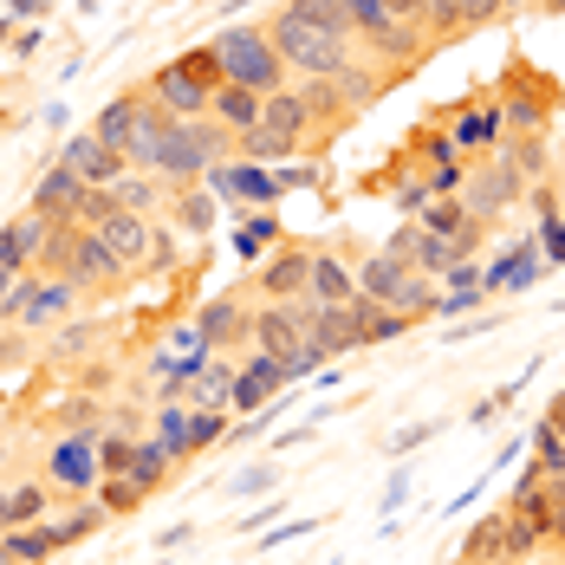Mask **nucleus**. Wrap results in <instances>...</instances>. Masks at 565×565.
<instances>
[{
  "label": "nucleus",
  "mask_w": 565,
  "mask_h": 565,
  "mask_svg": "<svg viewBox=\"0 0 565 565\" xmlns=\"http://www.w3.org/2000/svg\"><path fill=\"white\" fill-rule=\"evenodd\" d=\"M260 33H267V46L280 53V65H286V78H292V85H299V78H339L344 65L358 58V46H339V40L312 33V26H306L292 7H280V13H274Z\"/></svg>",
  "instance_id": "nucleus-1"
},
{
  "label": "nucleus",
  "mask_w": 565,
  "mask_h": 565,
  "mask_svg": "<svg viewBox=\"0 0 565 565\" xmlns=\"http://www.w3.org/2000/svg\"><path fill=\"white\" fill-rule=\"evenodd\" d=\"M215 46V65H222V85H241V92H280V85H292L286 78L280 53L267 46V33L260 26H227V33H215L209 40Z\"/></svg>",
  "instance_id": "nucleus-2"
},
{
  "label": "nucleus",
  "mask_w": 565,
  "mask_h": 565,
  "mask_svg": "<svg viewBox=\"0 0 565 565\" xmlns=\"http://www.w3.org/2000/svg\"><path fill=\"white\" fill-rule=\"evenodd\" d=\"M78 299H85V292H78L72 280H53V274H20V286H13V299H7V312H0V319H7L13 332H26V339H33V332L65 326Z\"/></svg>",
  "instance_id": "nucleus-3"
},
{
  "label": "nucleus",
  "mask_w": 565,
  "mask_h": 565,
  "mask_svg": "<svg viewBox=\"0 0 565 565\" xmlns=\"http://www.w3.org/2000/svg\"><path fill=\"white\" fill-rule=\"evenodd\" d=\"M143 98L163 117H175V124H195V117H209V98H215V92H209L202 78H189L182 58H170V65H157V78L143 85Z\"/></svg>",
  "instance_id": "nucleus-4"
},
{
  "label": "nucleus",
  "mask_w": 565,
  "mask_h": 565,
  "mask_svg": "<svg viewBox=\"0 0 565 565\" xmlns=\"http://www.w3.org/2000/svg\"><path fill=\"white\" fill-rule=\"evenodd\" d=\"M202 182L215 189V202H247V209H274V202H280V175L267 170V163H247V157L215 163Z\"/></svg>",
  "instance_id": "nucleus-5"
},
{
  "label": "nucleus",
  "mask_w": 565,
  "mask_h": 565,
  "mask_svg": "<svg viewBox=\"0 0 565 565\" xmlns=\"http://www.w3.org/2000/svg\"><path fill=\"white\" fill-rule=\"evenodd\" d=\"M46 488L53 494H92L98 488V436H53V449H46Z\"/></svg>",
  "instance_id": "nucleus-6"
},
{
  "label": "nucleus",
  "mask_w": 565,
  "mask_h": 565,
  "mask_svg": "<svg viewBox=\"0 0 565 565\" xmlns=\"http://www.w3.org/2000/svg\"><path fill=\"white\" fill-rule=\"evenodd\" d=\"M306 319H312V299H286V306H254V351H267V358H292L299 344H306Z\"/></svg>",
  "instance_id": "nucleus-7"
},
{
  "label": "nucleus",
  "mask_w": 565,
  "mask_h": 565,
  "mask_svg": "<svg viewBox=\"0 0 565 565\" xmlns=\"http://www.w3.org/2000/svg\"><path fill=\"white\" fill-rule=\"evenodd\" d=\"M65 280L78 286V292H117L130 274L117 267V254L105 247V234H92V227H72V267H65Z\"/></svg>",
  "instance_id": "nucleus-8"
},
{
  "label": "nucleus",
  "mask_w": 565,
  "mask_h": 565,
  "mask_svg": "<svg viewBox=\"0 0 565 565\" xmlns=\"http://www.w3.org/2000/svg\"><path fill=\"white\" fill-rule=\"evenodd\" d=\"M443 130H449V143L468 157H494L501 150V98H468V105H455L443 117Z\"/></svg>",
  "instance_id": "nucleus-9"
},
{
  "label": "nucleus",
  "mask_w": 565,
  "mask_h": 565,
  "mask_svg": "<svg viewBox=\"0 0 565 565\" xmlns=\"http://www.w3.org/2000/svg\"><path fill=\"white\" fill-rule=\"evenodd\" d=\"M58 163H65V170L78 175L85 189H117V182L130 175V163H124V150H105V143H98L92 130L65 137V143H58Z\"/></svg>",
  "instance_id": "nucleus-10"
},
{
  "label": "nucleus",
  "mask_w": 565,
  "mask_h": 565,
  "mask_svg": "<svg viewBox=\"0 0 565 565\" xmlns=\"http://www.w3.org/2000/svg\"><path fill=\"white\" fill-rule=\"evenodd\" d=\"M189 326H195V339L209 351H241V344L254 351V306L247 299H209Z\"/></svg>",
  "instance_id": "nucleus-11"
},
{
  "label": "nucleus",
  "mask_w": 565,
  "mask_h": 565,
  "mask_svg": "<svg viewBox=\"0 0 565 565\" xmlns=\"http://www.w3.org/2000/svg\"><path fill=\"white\" fill-rule=\"evenodd\" d=\"M520 195H526V182H520L501 157H494V163H481V170H468V182H461V202H468V215H475V222H494V215L513 209Z\"/></svg>",
  "instance_id": "nucleus-12"
},
{
  "label": "nucleus",
  "mask_w": 565,
  "mask_h": 565,
  "mask_svg": "<svg viewBox=\"0 0 565 565\" xmlns=\"http://www.w3.org/2000/svg\"><path fill=\"white\" fill-rule=\"evenodd\" d=\"M280 391H286V364L280 358H267V351H254V358L234 364V396H227V409L267 416V403H274Z\"/></svg>",
  "instance_id": "nucleus-13"
},
{
  "label": "nucleus",
  "mask_w": 565,
  "mask_h": 565,
  "mask_svg": "<svg viewBox=\"0 0 565 565\" xmlns=\"http://www.w3.org/2000/svg\"><path fill=\"white\" fill-rule=\"evenodd\" d=\"M46 234H53V222L46 215H33V209H20L13 222L0 227V274H40V254H46Z\"/></svg>",
  "instance_id": "nucleus-14"
},
{
  "label": "nucleus",
  "mask_w": 565,
  "mask_h": 565,
  "mask_svg": "<svg viewBox=\"0 0 565 565\" xmlns=\"http://www.w3.org/2000/svg\"><path fill=\"white\" fill-rule=\"evenodd\" d=\"M306 280H312V247H274V260L254 274V286H260V299H274V306H286V299H306Z\"/></svg>",
  "instance_id": "nucleus-15"
},
{
  "label": "nucleus",
  "mask_w": 565,
  "mask_h": 565,
  "mask_svg": "<svg viewBox=\"0 0 565 565\" xmlns=\"http://www.w3.org/2000/svg\"><path fill=\"white\" fill-rule=\"evenodd\" d=\"M391 254L403 260V267H409V274H423V280H436V286H443V274L455 267V247L443 241V234H429L423 222L403 227V234L391 241Z\"/></svg>",
  "instance_id": "nucleus-16"
},
{
  "label": "nucleus",
  "mask_w": 565,
  "mask_h": 565,
  "mask_svg": "<svg viewBox=\"0 0 565 565\" xmlns=\"http://www.w3.org/2000/svg\"><path fill=\"white\" fill-rule=\"evenodd\" d=\"M306 299H312V306H351V299H358V267H351L344 254H332V247H312Z\"/></svg>",
  "instance_id": "nucleus-17"
},
{
  "label": "nucleus",
  "mask_w": 565,
  "mask_h": 565,
  "mask_svg": "<svg viewBox=\"0 0 565 565\" xmlns=\"http://www.w3.org/2000/svg\"><path fill=\"white\" fill-rule=\"evenodd\" d=\"M540 267H546L540 247H533V241H513L508 254H494V260L481 267V286H488V292H526V286L540 280Z\"/></svg>",
  "instance_id": "nucleus-18"
},
{
  "label": "nucleus",
  "mask_w": 565,
  "mask_h": 565,
  "mask_svg": "<svg viewBox=\"0 0 565 565\" xmlns=\"http://www.w3.org/2000/svg\"><path fill=\"white\" fill-rule=\"evenodd\" d=\"M78 195H85V182H78V175H72V170L53 157V170L33 182V202H26V209H33V215H46V222H72Z\"/></svg>",
  "instance_id": "nucleus-19"
},
{
  "label": "nucleus",
  "mask_w": 565,
  "mask_h": 565,
  "mask_svg": "<svg viewBox=\"0 0 565 565\" xmlns=\"http://www.w3.org/2000/svg\"><path fill=\"white\" fill-rule=\"evenodd\" d=\"M209 124H215V130H227V137L241 143V137H247V130L260 124V92H241V85H222V92L209 98Z\"/></svg>",
  "instance_id": "nucleus-20"
},
{
  "label": "nucleus",
  "mask_w": 565,
  "mask_h": 565,
  "mask_svg": "<svg viewBox=\"0 0 565 565\" xmlns=\"http://www.w3.org/2000/svg\"><path fill=\"white\" fill-rule=\"evenodd\" d=\"M306 344L319 351V358H339L358 344V326H351V306H312V319H306Z\"/></svg>",
  "instance_id": "nucleus-21"
},
{
  "label": "nucleus",
  "mask_w": 565,
  "mask_h": 565,
  "mask_svg": "<svg viewBox=\"0 0 565 565\" xmlns=\"http://www.w3.org/2000/svg\"><path fill=\"white\" fill-rule=\"evenodd\" d=\"M332 85H339L344 111H364V105H377V98H384V92L396 85V72H384V65H364V58H351V65H344Z\"/></svg>",
  "instance_id": "nucleus-22"
},
{
  "label": "nucleus",
  "mask_w": 565,
  "mask_h": 565,
  "mask_svg": "<svg viewBox=\"0 0 565 565\" xmlns=\"http://www.w3.org/2000/svg\"><path fill=\"white\" fill-rule=\"evenodd\" d=\"M260 124H267V130H286V137H299V143L319 130V124H312V111H306V98H299V85L267 92V98H260Z\"/></svg>",
  "instance_id": "nucleus-23"
},
{
  "label": "nucleus",
  "mask_w": 565,
  "mask_h": 565,
  "mask_svg": "<svg viewBox=\"0 0 565 565\" xmlns=\"http://www.w3.org/2000/svg\"><path fill=\"white\" fill-rule=\"evenodd\" d=\"M170 222L182 227V234H209V227L222 222V209H215V189H209V182L170 189Z\"/></svg>",
  "instance_id": "nucleus-24"
},
{
  "label": "nucleus",
  "mask_w": 565,
  "mask_h": 565,
  "mask_svg": "<svg viewBox=\"0 0 565 565\" xmlns=\"http://www.w3.org/2000/svg\"><path fill=\"white\" fill-rule=\"evenodd\" d=\"M546 137V98L533 92V85H513L508 98H501V137Z\"/></svg>",
  "instance_id": "nucleus-25"
},
{
  "label": "nucleus",
  "mask_w": 565,
  "mask_h": 565,
  "mask_svg": "<svg viewBox=\"0 0 565 565\" xmlns=\"http://www.w3.org/2000/svg\"><path fill=\"white\" fill-rule=\"evenodd\" d=\"M461 559H475V565H513L508 513H488L481 526H468V546H461Z\"/></svg>",
  "instance_id": "nucleus-26"
},
{
  "label": "nucleus",
  "mask_w": 565,
  "mask_h": 565,
  "mask_svg": "<svg viewBox=\"0 0 565 565\" xmlns=\"http://www.w3.org/2000/svg\"><path fill=\"white\" fill-rule=\"evenodd\" d=\"M494 157H501L526 189H533V182H546V170H553V143H546V137H508Z\"/></svg>",
  "instance_id": "nucleus-27"
},
{
  "label": "nucleus",
  "mask_w": 565,
  "mask_h": 565,
  "mask_svg": "<svg viewBox=\"0 0 565 565\" xmlns=\"http://www.w3.org/2000/svg\"><path fill=\"white\" fill-rule=\"evenodd\" d=\"M299 150H306L299 137H286V130H267V124H254V130L234 143V157H247V163H267V170H274V163H292Z\"/></svg>",
  "instance_id": "nucleus-28"
},
{
  "label": "nucleus",
  "mask_w": 565,
  "mask_h": 565,
  "mask_svg": "<svg viewBox=\"0 0 565 565\" xmlns=\"http://www.w3.org/2000/svg\"><path fill=\"white\" fill-rule=\"evenodd\" d=\"M111 195H117V209H124V215H150V222H157V215L170 209V189H163L157 175H137V170L124 175Z\"/></svg>",
  "instance_id": "nucleus-29"
},
{
  "label": "nucleus",
  "mask_w": 565,
  "mask_h": 565,
  "mask_svg": "<svg viewBox=\"0 0 565 565\" xmlns=\"http://www.w3.org/2000/svg\"><path fill=\"white\" fill-rule=\"evenodd\" d=\"M0 546H7V559L13 565H46L58 553L53 520H40V526H13V533H0Z\"/></svg>",
  "instance_id": "nucleus-30"
},
{
  "label": "nucleus",
  "mask_w": 565,
  "mask_h": 565,
  "mask_svg": "<svg viewBox=\"0 0 565 565\" xmlns=\"http://www.w3.org/2000/svg\"><path fill=\"white\" fill-rule=\"evenodd\" d=\"M170 468H175V455L157 443V436H137V449H130V481L143 488V494H157L163 481H170Z\"/></svg>",
  "instance_id": "nucleus-31"
},
{
  "label": "nucleus",
  "mask_w": 565,
  "mask_h": 565,
  "mask_svg": "<svg viewBox=\"0 0 565 565\" xmlns=\"http://www.w3.org/2000/svg\"><path fill=\"white\" fill-rule=\"evenodd\" d=\"M416 222L429 227V234H443L449 247L461 241V234H468V227H488V222H475V215H468V202H461V195H436V202H429Z\"/></svg>",
  "instance_id": "nucleus-32"
},
{
  "label": "nucleus",
  "mask_w": 565,
  "mask_h": 565,
  "mask_svg": "<svg viewBox=\"0 0 565 565\" xmlns=\"http://www.w3.org/2000/svg\"><path fill=\"white\" fill-rule=\"evenodd\" d=\"M312 33H326V40H339V46H358V33H351V20H344L339 0H286Z\"/></svg>",
  "instance_id": "nucleus-33"
},
{
  "label": "nucleus",
  "mask_w": 565,
  "mask_h": 565,
  "mask_svg": "<svg viewBox=\"0 0 565 565\" xmlns=\"http://www.w3.org/2000/svg\"><path fill=\"white\" fill-rule=\"evenodd\" d=\"M130 130H137V92H124V98H111L105 111L92 117V137H98L105 150H124V143H130Z\"/></svg>",
  "instance_id": "nucleus-34"
},
{
  "label": "nucleus",
  "mask_w": 565,
  "mask_h": 565,
  "mask_svg": "<svg viewBox=\"0 0 565 565\" xmlns=\"http://www.w3.org/2000/svg\"><path fill=\"white\" fill-rule=\"evenodd\" d=\"M403 163H423V170L436 175V170H455V163H461V150L449 143V130H443V124H429V130H416V137H409V157H403Z\"/></svg>",
  "instance_id": "nucleus-35"
},
{
  "label": "nucleus",
  "mask_w": 565,
  "mask_h": 565,
  "mask_svg": "<svg viewBox=\"0 0 565 565\" xmlns=\"http://www.w3.org/2000/svg\"><path fill=\"white\" fill-rule=\"evenodd\" d=\"M157 443H163L175 461H189V403H182V396H163V403H157Z\"/></svg>",
  "instance_id": "nucleus-36"
},
{
  "label": "nucleus",
  "mask_w": 565,
  "mask_h": 565,
  "mask_svg": "<svg viewBox=\"0 0 565 565\" xmlns=\"http://www.w3.org/2000/svg\"><path fill=\"white\" fill-rule=\"evenodd\" d=\"M98 423H105V403L92 391H78V396L58 403V436H98Z\"/></svg>",
  "instance_id": "nucleus-37"
},
{
  "label": "nucleus",
  "mask_w": 565,
  "mask_h": 565,
  "mask_svg": "<svg viewBox=\"0 0 565 565\" xmlns=\"http://www.w3.org/2000/svg\"><path fill=\"white\" fill-rule=\"evenodd\" d=\"M234 247L247 254V260H260L267 247H280V222H274V209H247V222L234 234Z\"/></svg>",
  "instance_id": "nucleus-38"
},
{
  "label": "nucleus",
  "mask_w": 565,
  "mask_h": 565,
  "mask_svg": "<svg viewBox=\"0 0 565 565\" xmlns=\"http://www.w3.org/2000/svg\"><path fill=\"white\" fill-rule=\"evenodd\" d=\"M92 494H98V513H105V520H117V513H137L143 501H150V494H143L130 475H111V481H98Z\"/></svg>",
  "instance_id": "nucleus-39"
},
{
  "label": "nucleus",
  "mask_w": 565,
  "mask_h": 565,
  "mask_svg": "<svg viewBox=\"0 0 565 565\" xmlns=\"http://www.w3.org/2000/svg\"><path fill=\"white\" fill-rule=\"evenodd\" d=\"M299 98H306V111H312L319 130L344 117V98H339V85H332V78H299Z\"/></svg>",
  "instance_id": "nucleus-40"
},
{
  "label": "nucleus",
  "mask_w": 565,
  "mask_h": 565,
  "mask_svg": "<svg viewBox=\"0 0 565 565\" xmlns=\"http://www.w3.org/2000/svg\"><path fill=\"white\" fill-rule=\"evenodd\" d=\"M533 468H540L546 481H565V436L553 429V423L533 429Z\"/></svg>",
  "instance_id": "nucleus-41"
},
{
  "label": "nucleus",
  "mask_w": 565,
  "mask_h": 565,
  "mask_svg": "<svg viewBox=\"0 0 565 565\" xmlns=\"http://www.w3.org/2000/svg\"><path fill=\"white\" fill-rule=\"evenodd\" d=\"M227 436V409H202V403H189V455L215 449Z\"/></svg>",
  "instance_id": "nucleus-42"
},
{
  "label": "nucleus",
  "mask_w": 565,
  "mask_h": 565,
  "mask_svg": "<svg viewBox=\"0 0 565 565\" xmlns=\"http://www.w3.org/2000/svg\"><path fill=\"white\" fill-rule=\"evenodd\" d=\"M53 488L46 481H26V488H13V526H40V520H53Z\"/></svg>",
  "instance_id": "nucleus-43"
},
{
  "label": "nucleus",
  "mask_w": 565,
  "mask_h": 565,
  "mask_svg": "<svg viewBox=\"0 0 565 565\" xmlns=\"http://www.w3.org/2000/svg\"><path fill=\"white\" fill-rule=\"evenodd\" d=\"M130 449H137V436H105L98 429V481H111V475H130Z\"/></svg>",
  "instance_id": "nucleus-44"
},
{
  "label": "nucleus",
  "mask_w": 565,
  "mask_h": 565,
  "mask_svg": "<svg viewBox=\"0 0 565 565\" xmlns=\"http://www.w3.org/2000/svg\"><path fill=\"white\" fill-rule=\"evenodd\" d=\"M105 526V513H98V501H85V508H72L65 520H53V540L58 546H78L85 533H98Z\"/></svg>",
  "instance_id": "nucleus-45"
},
{
  "label": "nucleus",
  "mask_w": 565,
  "mask_h": 565,
  "mask_svg": "<svg viewBox=\"0 0 565 565\" xmlns=\"http://www.w3.org/2000/svg\"><path fill=\"white\" fill-rule=\"evenodd\" d=\"M111 215H117L111 189H85V195H78V209H72V227H105Z\"/></svg>",
  "instance_id": "nucleus-46"
},
{
  "label": "nucleus",
  "mask_w": 565,
  "mask_h": 565,
  "mask_svg": "<svg viewBox=\"0 0 565 565\" xmlns=\"http://www.w3.org/2000/svg\"><path fill=\"white\" fill-rule=\"evenodd\" d=\"M533 247H540V260H546V267H565V209H559V215H540Z\"/></svg>",
  "instance_id": "nucleus-47"
},
{
  "label": "nucleus",
  "mask_w": 565,
  "mask_h": 565,
  "mask_svg": "<svg viewBox=\"0 0 565 565\" xmlns=\"http://www.w3.org/2000/svg\"><path fill=\"white\" fill-rule=\"evenodd\" d=\"M182 65H189V78H202L209 92H222V65H215V46H195V53H182Z\"/></svg>",
  "instance_id": "nucleus-48"
},
{
  "label": "nucleus",
  "mask_w": 565,
  "mask_h": 565,
  "mask_svg": "<svg viewBox=\"0 0 565 565\" xmlns=\"http://www.w3.org/2000/svg\"><path fill=\"white\" fill-rule=\"evenodd\" d=\"M280 195H292V189H312V182H319V170H312V163H280Z\"/></svg>",
  "instance_id": "nucleus-49"
},
{
  "label": "nucleus",
  "mask_w": 565,
  "mask_h": 565,
  "mask_svg": "<svg viewBox=\"0 0 565 565\" xmlns=\"http://www.w3.org/2000/svg\"><path fill=\"white\" fill-rule=\"evenodd\" d=\"M455 7H461V26H468V33H475V26H488V20L501 13V0H455Z\"/></svg>",
  "instance_id": "nucleus-50"
},
{
  "label": "nucleus",
  "mask_w": 565,
  "mask_h": 565,
  "mask_svg": "<svg viewBox=\"0 0 565 565\" xmlns=\"http://www.w3.org/2000/svg\"><path fill=\"white\" fill-rule=\"evenodd\" d=\"M92 339H98L92 326H65V332H58V339H53V351H58V358H78V351H85V344H92Z\"/></svg>",
  "instance_id": "nucleus-51"
},
{
  "label": "nucleus",
  "mask_w": 565,
  "mask_h": 565,
  "mask_svg": "<svg viewBox=\"0 0 565 565\" xmlns=\"http://www.w3.org/2000/svg\"><path fill=\"white\" fill-rule=\"evenodd\" d=\"M384 7H391V20H403V26H416V20H423V7H429V0H384Z\"/></svg>",
  "instance_id": "nucleus-52"
},
{
  "label": "nucleus",
  "mask_w": 565,
  "mask_h": 565,
  "mask_svg": "<svg viewBox=\"0 0 565 565\" xmlns=\"http://www.w3.org/2000/svg\"><path fill=\"white\" fill-rule=\"evenodd\" d=\"M267 481H274V468H247V475H241L234 488H241V494H254V488H267Z\"/></svg>",
  "instance_id": "nucleus-53"
},
{
  "label": "nucleus",
  "mask_w": 565,
  "mask_h": 565,
  "mask_svg": "<svg viewBox=\"0 0 565 565\" xmlns=\"http://www.w3.org/2000/svg\"><path fill=\"white\" fill-rule=\"evenodd\" d=\"M0 533H13V488H0Z\"/></svg>",
  "instance_id": "nucleus-54"
},
{
  "label": "nucleus",
  "mask_w": 565,
  "mask_h": 565,
  "mask_svg": "<svg viewBox=\"0 0 565 565\" xmlns=\"http://www.w3.org/2000/svg\"><path fill=\"white\" fill-rule=\"evenodd\" d=\"M546 423H553V429H559V436H565V391L553 396V409H546Z\"/></svg>",
  "instance_id": "nucleus-55"
},
{
  "label": "nucleus",
  "mask_w": 565,
  "mask_h": 565,
  "mask_svg": "<svg viewBox=\"0 0 565 565\" xmlns=\"http://www.w3.org/2000/svg\"><path fill=\"white\" fill-rule=\"evenodd\" d=\"M13 286H20L13 274H0V312H7V299H13Z\"/></svg>",
  "instance_id": "nucleus-56"
},
{
  "label": "nucleus",
  "mask_w": 565,
  "mask_h": 565,
  "mask_svg": "<svg viewBox=\"0 0 565 565\" xmlns=\"http://www.w3.org/2000/svg\"><path fill=\"white\" fill-rule=\"evenodd\" d=\"M553 546H565V508L553 513Z\"/></svg>",
  "instance_id": "nucleus-57"
},
{
  "label": "nucleus",
  "mask_w": 565,
  "mask_h": 565,
  "mask_svg": "<svg viewBox=\"0 0 565 565\" xmlns=\"http://www.w3.org/2000/svg\"><path fill=\"white\" fill-rule=\"evenodd\" d=\"M546 7H553V13H565V0H546Z\"/></svg>",
  "instance_id": "nucleus-58"
},
{
  "label": "nucleus",
  "mask_w": 565,
  "mask_h": 565,
  "mask_svg": "<svg viewBox=\"0 0 565 565\" xmlns=\"http://www.w3.org/2000/svg\"><path fill=\"white\" fill-rule=\"evenodd\" d=\"M501 7H520V0H501Z\"/></svg>",
  "instance_id": "nucleus-59"
},
{
  "label": "nucleus",
  "mask_w": 565,
  "mask_h": 565,
  "mask_svg": "<svg viewBox=\"0 0 565 565\" xmlns=\"http://www.w3.org/2000/svg\"><path fill=\"white\" fill-rule=\"evenodd\" d=\"M461 565H475V559H461Z\"/></svg>",
  "instance_id": "nucleus-60"
}]
</instances>
